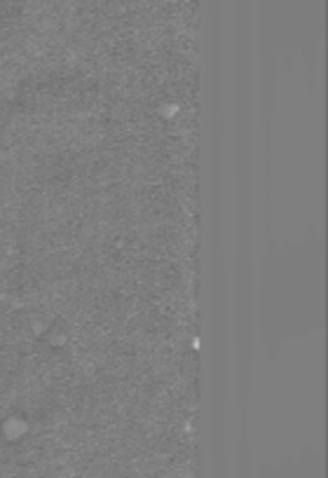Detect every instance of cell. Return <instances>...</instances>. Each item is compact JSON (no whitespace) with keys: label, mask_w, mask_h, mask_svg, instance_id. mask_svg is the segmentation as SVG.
Segmentation results:
<instances>
[{"label":"cell","mask_w":328,"mask_h":478,"mask_svg":"<svg viewBox=\"0 0 328 478\" xmlns=\"http://www.w3.org/2000/svg\"><path fill=\"white\" fill-rule=\"evenodd\" d=\"M26 431V427H24V422H17V420H10L7 425H5V434L10 436V438H17L19 434H24Z\"/></svg>","instance_id":"1"}]
</instances>
